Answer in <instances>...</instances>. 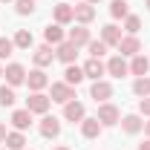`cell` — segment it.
Listing matches in <instances>:
<instances>
[{
  "label": "cell",
  "instance_id": "83f0119b",
  "mask_svg": "<svg viewBox=\"0 0 150 150\" xmlns=\"http://www.w3.org/2000/svg\"><path fill=\"white\" fill-rule=\"evenodd\" d=\"M15 101H18L15 87H9V84H6V87H0V107H12Z\"/></svg>",
  "mask_w": 150,
  "mask_h": 150
},
{
  "label": "cell",
  "instance_id": "d590c367",
  "mask_svg": "<svg viewBox=\"0 0 150 150\" xmlns=\"http://www.w3.org/2000/svg\"><path fill=\"white\" fill-rule=\"evenodd\" d=\"M144 133H147V139H150V118L144 121Z\"/></svg>",
  "mask_w": 150,
  "mask_h": 150
},
{
  "label": "cell",
  "instance_id": "ab89813d",
  "mask_svg": "<svg viewBox=\"0 0 150 150\" xmlns=\"http://www.w3.org/2000/svg\"><path fill=\"white\" fill-rule=\"evenodd\" d=\"M0 3H15V0H0Z\"/></svg>",
  "mask_w": 150,
  "mask_h": 150
},
{
  "label": "cell",
  "instance_id": "d6986e66",
  "mask_svg": "<svg viewBox=\"0 0 150 150\" xmlns=\"http://www.w3.org/2000/svg\"><path fill=\"white\" fill-rule=\"evenodd\" d=\"M32 118H35V115L26 110V107H23V110H15V112H12V127L23 133V130H29V127H32Z\"/></svg>",
  "mask_w": 150,
  "mask_h": 150
},
{
  "label": "cell",
  "instance_id": "6da1fadb",
  "mask_svg": "<svg viewBox=\"0 0 150 150\" xmlns=\"http://www.w3.org/2000/svg\"><path fill=\"white\" fill-rule=\"evenodd\" d=\"M104 127H115L118 121H121V112H118V107L115 104H110V101H104V104H98V115H95Z\"/></svg>",
  "mask_w": 150,
  "mask_h": 150
},
{
  "label": "cell",
  "instance_id": "8fae6325",
  "mask_svg": "<svg viewBox=\"0 0 150 150\" xmlns=\"http://www.w3.org/2000/svg\"><path fill=\"white\" fill-rule=\"evenodd\" d=\"M107 75L112 78H124V75H130V64L124 61V55H112L107 61Z\"/></svg>",
  "mask_w": 150,
  "mask_h": 150
},
{
  "label": "cell",
  "instance_id": "d4e9b609",
  "mask_svg": "<svg viewBox=\"0 0 150 150\" xmlns=\"http://www.w3.org/2000/svg\"><path fill=\"white\" fill-rule=\"evenodd\" d=\"M12 40H15V49H32V46H35V38H32L29 29H18Z\"/></svg>",
  "mask_w": 150,
  "mask_h": 150
},
{
  "label": "cell",
  "instance_id": "cb8c5ba5",
  "mask_svg": "<svg viewBox=\"0 0 150 150\" xmlns=\"http://www.w3.org/2000/svg\"><path fill=\"white\" fill-rule=\"evenodd\" d=\"M3 144H6L9 150H26V136H23L20 130H9Z\"/></svg>",
  "mask_w": 150,
  "mask_h": 150
},
{
  "label": "cell",
  "instance_id": "e575fe53",
  "mask_svg": "<svg viewBox=\"0 0 150 150\" xmlns=\"http://www.w3.org/2000/svg\"><path fill=\"white\" fill-rule=\"evenodd\" d=\"M139 150H150V139H144V142L139 144Z\"/></svg>",
  "mask_w": 150,
  "mask_h": 150
},
{
  "label": "cell",
  "instance_id": "4dcf8cb0",
  "mask_svg": "<svg viewBox=\"0 0 150 150\" xmlns=\"http://www.w3.org/2000/svg\"><path fill=\"white\" fill-rule=\"evenodd\" d=\"M87 49H90V58H101L107 49H110V46H107V43L98 38V40H90V43H87Z\"/></svg>",
  "mask_w": 150,
  "mask_h": 150
},
{
  "label": "cell",
  "instance_id": "74e56055",
  "mask_svg": "<svg viewBox=\"0 0 150 150\" xmlns=\"http://www.w3.org/2000/svg\"><path fill=\"white\" fill-rule=\"evenodd\" d=\"M84 3H90V6H98V3H101V0H84Z\"/></svg>",
  "mask_w": 150,
  "mask_h": 150
},
{
  "label": "cell",
  "instance_id": "4fadbf2b",
  "mask_svg": "<svg viewBox=\"0 0 150 150\" xmlns=\"http://www.w3.org/2000/svg\"><path fill=\"white\" fill-rule=\"evenodd\" d=\"M64 118H67V121H72V124H81V121L87 118L84 104H81V101H69V104H64Z\"/></svg>",
  "mask_w": 150,
  "mask_h": 150
},
{
  "label": "cell",
  "instance_id": "7bdbcfd3",
  "mask_svg": "<svg viewBox=\"0 0 150 150\" xmlns=\"http://www.w3.org/2000/svg\"><path fill=\"white\" fill-rule=\"evenodd\" d=\"M26 150H29V147H26Z\"/></svg>",
  "mask_w": 150,
  "mask_h": 150
},
{
  "label": "cell",
  "instance_id": "836d02e7",
  "mask_svg": "<svg viewBox=\"0 0 150 150\" xmlns=\"http://www.w3.org/2000/svg\"><path fill=\"white\" fill-rule=\"evenodd\" d=\"M6 133H9V130H6V124H0V144L6 142Z\"/></svg>",
  "mask_w": 150,
  "mask_h": 150
},
{
  "label": "cell",
  "instance_id": "603a6c76",
  "mask_svg": "<svg viewBox=\"0 0 150 150\" xmlns=\"http://www.w3.org/2000/svg\"><path fill=\"white\" fill-rule=\"evenodd\" d=\"M121 29L115 26V23H107V26H101V40L107 43V46H118V40H121Z\"/></svg>",
  "mask_w": 150,
  "mask_h": 150
},
{
  "label": "cell",
  "instance_id": "30bf717a",
  "mask_svg": "<svg viewBox=\"0 0 150 150\" xmlns=\"http://www.w3.org/2000/svg\"><path fill=\"white\" fill-rule=\"evenodd\" d=\"M3 78H6L9 87H20V84H26V69H23L20 64H9V67L3 69Z\"/></svg>",
  "mask_w": 150,
  "mask_h": 150
},
{
  "label": "cell",
  "instance_id": "f35d334b",
  "mask_svg": "<svg viewBox=\"0 0 150 150\" xmlns=\"http://www.w3.org/2000/svg\"><path fill=\"white\" fill-rule=\"evenodd\" d=\"M144 6H147V12H150V0H144Z\"/></svg>",
  "mask_w": 150,
  "mask_h": 150
},
{
  "label": "cell",
  "instance_id": "b9f144b4",
  "mask_svg": "<svg viewBox=\"0 0 150 150\" xmlns=\"http://www.w3.org/2000/svg\"><path fill=\"white\" fill-rule=\"evenodd\" d=\"M0 150H9V147H0Z\"/></svg>",
  "mask_w": 150,
  "mask_h": 150
},
{
  "label": "cell",
  "instance_id": "ffe728a7",
  "mask_svg": "<svg viewBox=\"0 0 150 150\" xmlns=\"http://www.w3.org/2000/svg\"><path fill=\"white\" fill-rule=\"evenodd\" d=\"M101 133H104V124H101L98 118H84V121H81V136H84V139H98Z\"/></svg>",
  "mask_w": 150,
  "mask_h": 150
},
{
  "label": "cell",
  "instance_id": "1f68e13d",
  "mask_svg": "<svg viewBox=\"0 0 150 150\" xmlns=\"http://www.w3.org/2000/svg\"><path fill=\"white\" fill-rule=\"evenodd\" d=\"M12 52H15V40L12 38H0V61H6Z\"/></svg>",
  "mask_w": 150,
  "mask_h": 150
},
{
  "label": "cell",
  "instance_id": "484cf974",
  "mask_svg": "<svg viewBox=\"0 0 150 150\" xmlns=\"http://www.w3.org/2000/svg\"><path fill=\"white\" fill-rule=\"evenodd\" d=\"M110 15H112V20H124L130 15V3H127V0H112L110 3Z\"/></svg>",
  "mask_w": 150,
  "mask_h": 150
},
{
  "label": "cell",
  "instance_id": "d6a6232c",
  "mask_svg": "<svg viewBox=\"0 0 150 150\" xmlns=\"http://www.w3.org/2000/svg\"><path fill=\"white\" fill-rule=\"evenodd\" d=\"M139 112L150 118V95H147V98H139Z\"/></svg>",
  "mask_w": 150,
  "mask_h": 150
},
{
  "label": "cell",
  "instance_id": "5bb4252c",
  "mask_svg": "<svg viewBox=\"0 0 150 150\" xmlns=\"http://www.w3.org/2000/svg\"><path fill=\"white\" fill-rule=\"evenodd\" d=\"M67 40H69V43H75V46L81 49V46H87V43L93 40V35H90V29H87V26H81V23H78L75 29H69V32H67Z\"/></svg>",
  "mask_w": 150,
  "mask_h": 150
},
{
  "label": "cell",
  "instance_id": "7c38bea8",
  "mask_svg": "<svg viewBox=\"0 0 150 150\" xmlns=\"http://www.w3.org/2000/svg\"><path fill=\"white\" fill-rule=\"evenodd\" d=\"M72 9H75V23L90 26V23L95 20V6H90V3H84V0H81V3H75Z\"/></svg>",
  "mask_w": 150,
  "mask_h": 150
},
{
  "label": "cell",
  "instance_id": "e0dca14e",
  "mask_svg": "<svg viewBox=\"0 0 150 150\" xmlns=\"http://www.w3.org/2000/svg\"><path fill=\"white\" fill-rule=\"evenodd\" d=\"M55 58H58V61H64V64H75V58H78V46L69 43V40H64V43H58V46H55Z\"/></svg>",
  "mask_w": 150,
  "mask_h": 150
},
{
  "label": "cell",
  "instance_id": "7402d4cb",
  "mask_svg": "<svg viewBox=\"0 0 150 150\" xmlns=\"http://www.w3.org/2000/svg\"><path fill=\"white\" fill-rule=\"evenodd\" d=\"M84 78H87V75H84V67H78V64H67V69H64V81H67L69 87H78Z\"/></svg>",
  "mask_w": 150,
  "mask_h": 150
},
{
  "label": "cell",
  "instance_id": "ba28073f",
  "mask_svg": "<svg viewBox=\"0 0 150 150\" xmlns=\"http://www.w3.org/2000/svg\"><path fill=\"white\" fill-rule=\"evenodd\" d=\"M32 61H35V67H49L52 61H55V46H49V43H40L35 46V52H32Z\"/></svg>",
  "mask_w": 150,
  "mask_h": 150
},
{
  "label": "cell",
  "instance_id": "9a60e30c",
  "mask_svg": "<svg viewBox=\"0 0 150 150\" xmlns=\"http://www.w3.org/2000/svg\"><path fill=\"white\" fill-rule=\"evenodd\" d=\"M43 40H46L49 46H58V43H64V40H67V32H64V26H61V23H49V26L43 29Z\"/></svg>",
  "mask_w": 150,
  "mask_h": 150
},
{
  "label": "cell",
  "instance_id": "4316f807",
  "mask_svg": "<svg viewBox=\"0 0 150 150\" xmlns=\"http://www.w3.org/2000/svg\"><path fill=\"white\" fill-rule=\"evenodd\" d=\"M133 93L139 95V98H147V95H150V78H147V75H142V78L133 81Z\"/></svg>",
  "mask_w": 150,
  "mask_h": 150
},
{
  "label": "cell",
  "instance_id": "5b68a950",
  "mask_svg": "<svg viewBox=\"0 0 150 150\" xmlns=\"http://www.w3.org/2000/svg\"><path fill=\"white\" fill-rule=\"evenodd\" d=\"M26 87H29L32 93H43V90L49 87V75L43 72L40 67H35L32 72H26Z\"/></svg>",
  "mask_w": 150,
  "mask_h": 150
},
{
  "label": "cell",
  "instance_id": "8d00e7d4",
  "mask_svg": "<svg viewBox=\"0 0 150 150\" xmlns=\"http://www.w3.org/2000/svg\"><path fill=\"white\" fill-rule=\"evenodd\" d=\"M52 150H72V147H67V144H58V147H52Z\"/></svg>",
  "mask_w": 150,
  "mask_h": 150
},
{
  "label": "cell",
  "instance_id": "9c48e42d",
  "mask_svg": "<svg viewBox=\"0 0 150 150\" xmlns=\"http://www.w3.org/2000/svg\"><path fill=\"white\" fill-rule=\"evenodd\" d=\"M84 75H87L90 81H101V78L107 75V64H104L101 58H90V61L84 64Z\"/></svg>",
  "mask_w": 150,
  "mask_h": 150
},
{
  "label": "cell",
  "instance_id": "f1b7e54d",
  "mask_svg": "<svg viewBox=\"0 0 150 150\" xmlns=\"http://www.w3.org/2000/svg\"><path fill=\"white\" fill-rule=\"evenodd\" d=\"M139 29H142V18L139 15H127L124 18V32L127 35H139Z\"/></svg>",
  "mask_w": 150,
  "mask_h": 150
},
{
  "label": "cell",
  "instance_id": "ac0fdd59",
  "mask_svg": "<svg viewBox=\"0 0 150 150\" xmlns=\"http://www.w3.org/2000/svg\"><path fill=\"white\" fill-rule=\"evenodd\" d=\"M118 124H121V130L127 133V136H136V133H142V130H144V121H142V115H136V112L124 115Z\"/></svg>",
  "mask_w": 150,
  "mask_h": 150
},
{
  "label": "cell",
  "instance_id": "8992f818",
  "mask_svg": "<svg viewBox=\"0 0 150 150\" xmlns=\"http://www.w3.org/2000/svg\"><path fill=\"white\" fill-rule=\"evenodd\" d=\"M118 55H124V58H133V55H139L142 52V40H139V35H124L121 40H118Z\"/></svg>",
  "mask_w": 150,
  "mask_h": 150
},
{
  "label": "cell",
  "instance_id": "3957f363",
  "mask_svg": "<svg viewBox=\"0 0 150 150\" xmlns=\"http://www.w3.org/2000/svg\"><path fill=\"white\" fill-rule=\"evenodd\" d=\"M49 98H52L55 104H69V101H75V87H69L67 81H55Z\"/></svg>",
  "mask_w": 150,
  "mask_h": 150
},
{
  "label": "cell",
  "instance_id": "7a4b0ae2",
  "mask_svg": "<svg viewBox=\"0 0 150 150\" xmlns=\"http://www.w3.org/2000/svg\"><path fill=\"white\" fill-rule=\"evenodd\" d=\"M49 104H52V98L43 93H32L26 98V110L32 112V115H46L49 112Z\"/></svg>",
  "mask_w": 150,
  "mask_h": 150
},
{
  "label": "cell",
  "instance_id": "52a82bcc",
  "mask_svg": "<svg viewBox=\"0 0 150 150\" xmlns=\"http://www.w3.org/2000/svg\"><path fill=\"white\" fill-rule=\"evenodd\" d=\"M90 98H93L95 104H104L107 98H112V84L110 81H93V87H90Z\"/></svg>",
  "mask_w": 150,
  "mask_h": 150
},
{
  "label": "cell",
  "instance_id": "44dd1931",
  "mask_svg": "<svg viewBox=\"0 0 150 150\" xmlns=\"http://www.w3.org/2000/svg\"><path fill=\"white\" fill-rule=\"evenodd\" d=\"M147 72H150V58H144L142 52H139V55H133V58H130V75L142 78V75H147Z\"/></svg>",
  "mask_w": 150,
  "mask_h": 150
},
{
  "label": "cell",
  "instance_id": "f546056e",
  "mask_svg": "<svg viewBox=\"0 0 150 150\" xmlns=\"http://www.w3.org/2000/svg\"><path fill=\"white\" fill-rule=\"evenodd\" d=\"M35 0H15V12H18V15H23V18H26V15H35Z\"/></svg>",
  "mask_w": 150,
  "mask_h": 150
},
{
  "label": "cell",
  "instance_id": "60d3db41",
  "mask_svg": "<svg viewBox=\"0 0 150 150\" xmlns=\"http://www.w3.org/2000/svg\"><path fill=\"white\" fill-rule=\"evenodd\" d=\"M0 78H3V64H0Z\"/></svg>",
  "mask_w": 150,
  "mask_h": 150
},
{
  "label": "cell",
  "instance_id": "2e32d148",
  "mask_svg": "<svg viewBox=\"0 0 150 150\" xmlns=\"http://www.w3.org/2000/svg\"><path fill=\"white\" fill-rule=\"evenodd\" d=\"M52 18H55V23H61V26L72 23V20H75V9H72V3H58L55 9H52Z\"/></svg>",
  "mask_w": 150,
  "mask_h": 150
},
{
  "label": "cell",
  "instance_id": "277c9868",
  "mask_svg": "<svg viewBox=\"0 0 150 150\" xmlns=\"http://www.w3.org/2000/svg\"><path fill=\"white\" fill-rule=\"evenodd\" d=\"M38 130H40V136L43 139H58L61 136V118H55V115H40V121H38Z\"/></svg>",
  "mask_w": 150,
  "mask_h": 150
}]
</instances>
